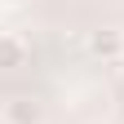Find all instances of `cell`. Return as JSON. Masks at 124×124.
<instances>
[{
	"label": "cell",
	"mask_w": 124,
	"mask_h": 124,
	"mask_svg": "<svg viewBox=\"0 0 124 124\" xmlns=\"http://www.w3.org/2000/svg\"><path fill=\"white\" fill-rule=\"evenodd\" d=\"M5 5H22V0H5Z\"/></svg>",
	"instance_id": "4"
},
{
	"label": "cell",
	"mask_w": 124,
	"mask_h": 124,
	"mask_svg": "<svg viewBox=\"0 0 124 124\" xmlns=\"http://www.w3.org/2000/svg\"><path fill=\"white\" fill-rule=\"evenodd\" d=\"M5 124H49V111L40 98H13L5 102Z\"/></svg>",
	"instance_id": "1"
},
{
	"label": "cell",
	"mask_w": 124,
	"mask_h": 124,
	"mask_svg": "<svg viewBox=\"0 0 124 124\" xmlns=\"http://www.w3.org/2000/svg\"><path fill=\"white\" fill-rule=\"evenodd\" d=\"M22 62H27V44L9 31H0V71H18Z\"/></svg>",
	"instance_id": "3"
},
{
	"label": "cell",
	"mask_w": 124,
	"mask_h": 124,
	"mask_svg": "<svg viewBox=\"0 0 124 124\" xmlns=\"http://www.w3.org/2000/svg\"><path fill=\"white\" fill-rule=\"evenodd\" d=\"M89 53L102 62H120L124 58V31H93L89 36Z\"/></svg>",
	"instance_id": "2"
}]
</instances>
